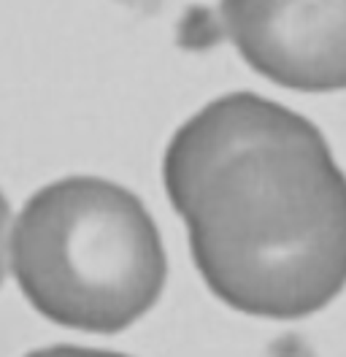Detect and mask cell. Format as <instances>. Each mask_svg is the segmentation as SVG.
<instances>
[{"label":"cell","mask_w":346,"mask_h":357,"mask_svg":"<svg viewBox=\"0 0 346 357\" xmlns=\"http://www.w3.org/2000/svg\"><path fill=\"white\" fill-rule=\"evenodd\" d=\"M8 271L46 319L119 333L160 301L168 257L135 192L98 176L41 187L8 230Z\"/></svg>","instance_id":"obj_2"},{"label":"cell","mask_w":346,"mask_h":357,"mask_svg":"<svg viewBox=\"0 0 346 357\" xmlns=\"http://www.w3.org/2000/svg\"><path fill=\"white\" fill-rule=\"evenodd\" d=\"M163 181L203 282L230 309L301 319L346 287V176L303 114L222 95L173 133Z\"/></svg>","instance_id":"obj_1"},{"label":"cell","mask_w":346,"mask_h":357,"mask_svg":"<svg viewBox=\"0 0 346 357\" xmlns=\"http://www.w3.org/2000/svg\"><path fill=\"white\" fill-rule=\"evenodd\" d=\"M27 357H128L119 352H106V349H84V347H49V349H36Z\"/></svg>","instance_id":"obj_4"},{"label":"cell","mask_w":346,"mask_h":357,"mask_svg":"<svg viewBox=\"0 0 346 357\" xmlns=\"http://www.w3.org/2000/svg\"><path fill=\"white\" fill-rule=\"evenodd\" d=\"M243 63L298 92L346 89V0H219Z\"/></svg>","instance_id":"obj_3"}]
</instances>
